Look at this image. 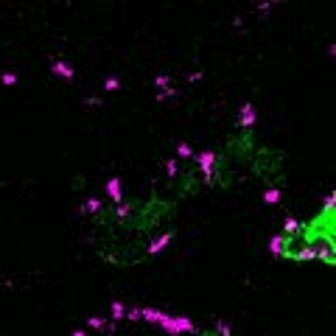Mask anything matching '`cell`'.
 <instances>
[{"mask_svg":"<svg viewBox=\"0 0 336 336\" xmlns=\"http://www.w3.org/2000/svg\"><path fill=\"white\" fill-rule=\"evenodd\" d=\"M78 219L84 222V241L101 264L132 269L174 244L180 202L162 185L129 191L120 180H109L101 196H90L78 207Z\"/></svg>","mask_w":336,"mask_h":336,"instance_id":"obj_1","label":"cell"},{"mask_svg":"<svg viewBox=\"0 0 336 336\" xmlns=\"http://www.w3.org/2000/svg\"><path fill=\"white\" fill-rule=\"evenodd\" d=\"M202 154L210 191L233 193L255 185L266 202H277L288 188V154L264 138L252 107L241 109L233 129Z\"/></svg>","mask_w":336,"mask_h":336,"instance_id":"obj_2","label":"cell"},{"mask_svg":"<svg viewBox=\"0 0 336 336\" xmlns=\"http://www.w3.org/2000/svg\"><path fill=\"white\" fill-rule=\"evenodd\" d=\"M269 252L283 264H322L336 269V191L306 219H286L269 238Z\"/></svg>","mask_w":336,"mask_h":336,"instance_id":"obj_3","label":"cell"},{"mask_svg":"<svg viewBox=\"0 0 336 336\" xmlns=\"http://www.w3.org/2000/svg\"><path fill=\"white\" fill-rule=\"evenodd\" d=\"M160 185L168 196L177 199L180 204L207 193L210 182H207V168H204V154L188 149V146H180L177 154L168 160L165 180H162Z\"/></svg>","mask_w":336,"mask_h":336,"instance_id":"obj_4","label":"cell"},{"mask_svg":"<svg viewBox=\"0 0 336 336\" xmlns=\"http://www.w3.org/2000/svg\"><path fill=\"white\" fill-rule=\"evenodd\" d=\"M185 336H241L230 322L213 319V322H193L185 328Z\"/></svg>","mask_w":336,"mask_h":336,"instance_id":"obj_5","label":"cell"}]
</instances>
